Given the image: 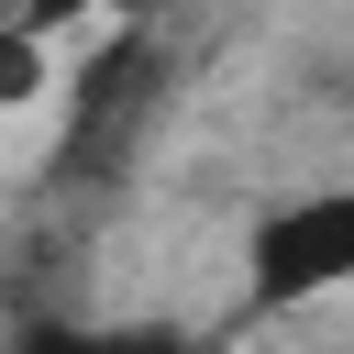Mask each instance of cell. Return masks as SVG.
<instances>
[{"mask_svg":"<svg viewBox=\"0 0 354 354\" xmlns=\"http://www.w3.org/2000/svg\"><path fill=\"white\" fill-rule=\"evenodd\" d=\"M332 288H354V177L277 199L243 243V310H310Z\"/></svg>","mask_w":354,"mask_h":354,"instance_id":"6da1fadb","label":"cell"},{"mask_svg":"<svg viewBox=\"0 0 354 354\" xmlns=\"http://www.w3.org/2000/svg\"><path fill=\"white\" fill-rule=\"evenodd\" d=\"M55 88V55H44V33H22L11 11H0V111H33Z\"/></svg>","mask_w":354,"mask_h":354,"instance_id":"7a4b0ae2","label":"cell"},{"mask_svg":"<svg viewBox=\"0 0 354 354\" xmlns=\"http://www.w3.org/2000/svg\"><path fill=\"white\" fill-rule=\"evenodd\" d=\"M11 354H188V343H166V332H77V321H33Z\"/></svg>","mask_w":354,"mask_h":354,"instance_id":"3957f363","label":"cell"},{"mask_svg":"<svg viewBox=\"0 0 354 354\" xmlns=\"http://www.w3.org/2000/svg\"><path fill=\"white\" fill-rule=\"evenodd\" d=\"M122 11H144V0H122Z\"/></svg>","mask_w":354,"mask_h":354,"instance_id":"277c9868","label":"cell"}]
</instances>
